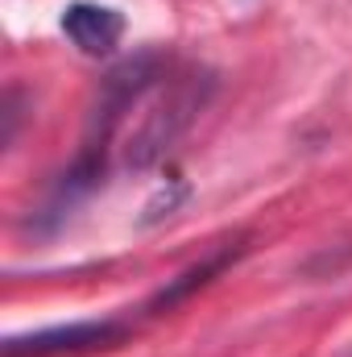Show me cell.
Instances as JSON below:
<instances>
[{
    "mask_svg": "<svg viewBox=\"0 0 352 357\" xmlns=\"http://www.w3.org/2000/svg\"><path fill=\"white\" fill-rule=\"evenodd\" d=\"M125 337H129V328L120 320H75V324H58V328H38L29 337H8L0 357H75L112 349Z\"/></svg>",
    "mask_w": 352,
    "mask_h": 357,
    "instance_id": "2",
    "label": "cell"
},
{
    "mask_svg": "<svg viewBox=\"0 0 352 357\" xmlns=\"http://www.w3.org/2000/svg\"><path fill=\"white\" fill-rule=\"evenodd\" d=\"M207 96H211L207 71H186V75H175L170 84H162V96L150 104V112L141 116V125L129 137L125 162L141 171V167H154L158 158H166V150L186 133V125L199 116Z\"/></svg>",
    "mask_w": 352,
    "mask_h": 357,
    "instance_id": "1",
    "label": "cell"
},
{
    "mask_svg": "<svg viewBox=\"0 0 352 357\" xmlns=\"http://www.w3.org/2000/svg\"><path fill=\"white\" fill-rule=\"evenodd\" d=\"M0 116H4V129H0V150L13 146V133L21 125V108H17V91H4V104H0Z\"/></svg>",
    "mask_w": 352,
    "mask_h": 357,
    "instance_id": "5",
    "label": "cell"
},
{
    "mask_svg": "<svg viewBox=\"0 0 352 357\" xmlns=\"http://www.w3.org/2000/svg\"><path fill=\"white\" fill-rule=\"evenodd\" d=\"M63 33L91 59H104L116 50L120 33H125V17L108 4H95V0H75L63 8Z\"/></svg>",
    "mask_w": 352,
    "mask_h": 357,
    "instance_id": "3",
    "label": "cell"
},
{
    "mask_svg": "<svg viewBox=\"0 0 352 357\" xmlns=\"http://www.w3.org/2000/svg\"><path fill=\"white\" fill-rule=\"evenodd\" d=\"M237 254H241V245H220V250H216L211 258H203L199 266L182 270V274H178L175 282H166V287H162V291H158V295L150 299V312H162V307H175V303H182V299H186L191 291L207 287V282H211V278H216L220 270L228 266V262H232Z\"/></svg>",
    "mask_w": 352,
    "mask_h": 357,
    "instance_id": "4",
    "label": "cell"
}]
</instances>
